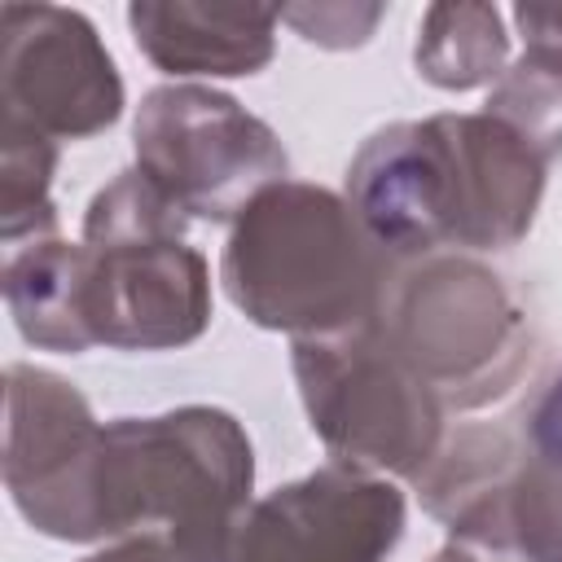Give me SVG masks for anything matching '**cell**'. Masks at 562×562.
Listing matches in <instances>:
<instances>
[{
	"label": "cell",
	"instance_id": "15",
	"mask_svg": "<svg viewBox=\"0 0 562 562\" xmlns=\"http://www.w3.org/2000/svg\"><path fill=\"white\" fill-rule=\"evenodd\" d=\"M53 171H57V140L0 119V233H4V246L22 250L31 241L57 237Z\"/></svg>",
	"mask_w": 562,
	"mask_h": 562
},
{
	"label": "cell",
	"instance_id": "14",
	"mask_svg": "<svg viewBox=\"0 0 562 562\" xmlns=\"http://www.w3.org/2000/svg\"><path fill=\"white\" fill-rule=\"evenodd\" d=\"M413 61L430 88H492L509 70L505 13L496 4H430L417 22Z\"/></svg>",
	"mask_w": 562,
	"mask_h": 562
},
{
	"label": "cell",
	"instance_id": "6",
	"mask_svg": "<svg viewBox=\"0 0 562 562\" xmlns=\"http://www.w3.org/2000/svg\"><path fill=\"white\" fill-rule=\"evenodd\" d=\"M290 369L307 426L334 461L417 483V474L439 457L448 439V408L373 325L294 338Z\"/></svg>",
	"mask_w": 562,
	"mask_h": 562
},
{
	"label": "cell",
	"instance_id": "17",
	"mask_svg": "<svg viewBox=\"0 0 562 562\" xmlns=\"http://www.w3.org/2000/svg\"><path fill=\"white\" fill-rule=\"evenodd\" d=\"M277 13L316 48H360L369 44L386 9L382 4H290Z\"/></svg>",
	"mask_w": 562,
	"mask_h": 562
},
{
	"label": "cell",
	"instance_id": "10",
	"mask_svg": "<svg viewBox=\"0 0 562 562\" xmlns=\"http://www.w3.org/2000/svg\"><path fill=\"white\" fill-rule=\"evenodd\" d=\"M101 426L61 373L26 360L4 369V492L40 536L97 544L92 470Z\"/></svg>",
	"mask_w": 562,
	"mask_h": 562
},
{
	"label": "cell",
	"instance_id": "4",
	"mask_svg": "<svg viewBox=\"0 0 562 562\" xmlns=\"http://www.w3.org/2000/svg\"><path fill=\"white\" fill-rule=\"evenodd\" d=\"M189 215L136 167L83 211V325L92 347L176 351L211 325V268L184 237Z\"/></svg>",
	"mask_w": 562,
	"mask_h": 562
},
{
	"label": "cell",
	"instance_id": "11",
	"mask_svg": "<svg viewBox=\"0 0 562 562\" xmlns=\"http://www.w3.org/2000/svg\"><path fill=\"white\" fill-rule=\"evenodd\" d=\"M123 114V75L97 26L66 4H0V119L88 140Z\"/></svg>",
	"mask_w": 562,
	"mask_h": 562
},
{
	"label": "cell",
	"instance_id": "7",
	"mask_svg": "<svg viewBox=\"0 0 562 562\" xmlns=\"http://www.w3.org/2000/svg\"><path fill=\"white\" fill-rule=\"evenodd\" d=\"M136 171L189 220L233 224L263 189L290 180L281 136L206 83L149 88L132 119Z\"/></svg>",
	"mask_w": 562,
	"mask_h": 562
},
{
	"label": "cell",
	"instance_id": "12",
	"mask_svg": "<svg viewBox=\"0 0 562 562\" xmlns=\"http://www.w3.org/2000/svg\"><path fill=\"white\" fill-rule=\"evenodd\" d=\"M277 9L263 4H198V0H136L127 31L136 48L176 83L259 75L277 53Z\"/></svg>",
	"mask_w": 562,
	"mask_h": 562
},
{
	"label": "cell",
	"instance_id": "16",
	"mask_svg": "<svg viewBox=\"0 0 562 562\" xmlns=\"http://www.w3.org/2000/svg\"><path fill=\"white\" fill-rule=\"evenodd\" d=\"M487 114L505 119L549 162L562 154V70L522 53L487 92Z\"/></svg>",
	"mask_w": 562,
	"mask_h": 562
},
{
	"label": "cell",
	"instance_id": "1",
	"mask_svg": "<svg viewBox=\"0 0 562 562\" xmlns=\"http://www.w3.org/2000/svg\"><path fill=\"white\" fill-rule=\"evenodd\" d=\"M544 180L549 158L505 119L474 110L378 127L347 162L342 198L400 263L518 246L536 224Z\"/></svg>",
	"mask_w": 562,
	"mask_h": 562
},
{
	"label": "cell",
	"instance_id": "8",
	"mask_svg": "<svg viewBox=\"0 0 562 562\" xmlns=\"http://www.w3.org/2000/svg\"><path fill=\"white\" fill-rule=\"evenodd\" d=\"M413 487L452 544L492 562H562V465L531 452L518 426L448 430Z\"/></svg>",
	"mask_w": 562,
	"mask_h": 562
},
{
	"label": "cell",
	"instance_id": "13",
	"mask_svg": "<svg viewBox=\"0 0 562 562\" xmlns=\"http://www.w3.org/2000/svg\"><path fill=\"white\" fill-rule=\"evenodd\" d=\"M4 303L18 334L40 351H92L83 325V246L44 237L9 255Z\"/></svg>",
	"mask_w": 562,
	"mask_h": 562
},
{
	"label": "cell",
	"instance_id": "19",
	"mask_svg": "<svg viewBox=\"0 0 562 562\" xmlns=\"http://www.w3.org/2000/svg\"><path fill=\"white\" fill-rule=\"evenodd\" d=\"M509 18L522 35V53L562 70V4H518Z\"/></svg>",
	"mask_w": 562,
	"mask_h": 562
},
{
	"label": "cell",
	"instance_id": "18",
	"mask_svg": "<svg viewBox=\"0 0 562 562\" xmlns=\"http://www.w3.org/2000/svg\"><path fill=\"white\" fill-rule=\"evenodd\" d=\"M518 435L531 452L562 465V364L536 386V395L518 413Z\"/></svg>",
	"mask_w": 562,
	"mask_h": 562
},
{
	"label": "cell",
	"instance_id": "9",
	"mask_svg": "<svg viewBox=\"0 0 562 562\" xmlns=\"http://www.w3.org/2000/svg\"><path fill=\"white\" fill-rule=\"evenodd\" d=\"M404 492L325 461L263 496H250L189 562H386L404 536Z\"/></svg>",
	"mask_w": 562,
	"mask_h": 562
},
{
	"label": "cell",
	"instance_id": "2",
	"mask_svg": "<svg viewBox=\"0 0 562 562\" xmlns=\"http://www.w3.org/2000/svg\"><path fill=\"white\" fill-rule=\"evenodd\" d=\"M395 259L369 237L351 202L325 184L281 180L228 228L220 281L259 329L290 338L347 334L373 321Z\"/></svg>",
	"mask_w": 562,
	"mask_h": 562
},
{
	"label": "cell",
	"instance_id": "20",
	"mask_svg": "<svg viewBox=\"0 0 562 562\" xmlns=\"http://www.w3.org/2000/svg\"><path fill=\"white\" fill-rule=\"evenodd\" d=\"M83 562H184V553H180L167 536L140 531V536H123V540L101 544V549L88 553Z\"/></svg>",
	"mask_w": 562,
	"mask_h": 562
},
{
	"label": "cell",
	"instance_id": "5",
	"mask_svg": "<svg viewBox=\"0 0 562 562\" xmlns=\"http://www.w3.org/2000/svg\"><path fill=\"white\" fill-rule=\"evenodd\" d=\"M369 325L448 413L505 400L536 351L531 321L505 277L461 250L400 259Z\"/></svg>",
	"mask_w": 562,
	"mask_h": 562
},
{
	"label": "cell",
	"instance_id": "3",
	"mask_svg": "<svg viewBox=\"0 0 562 562\" xmlns=\"http://www.w3.org/2000/svg\"><path fill=\"white\" fill-rule=\"evenodd\" d=\"M255 448L246 426L215 404L101 426L92 470L97 544L158 531L184 562L250 501Z\"/></svg>",
	"mask_w": 562,
	"mask_h": 562
},
{
	"label": "cell",
	"instance_id": "21",
	"mask_svg": "<svg viewBox=\"0 0 562 562\" xmlns=\"http://www.w3.org/2000/svg\"><path fill=\"white\" fill-rule=\"evenodd\" d=\"M430 562H492V558H483V553H474V549H465V544H443Z\"/></svg>",
	"mask_w": 562,
	"mask_h": 562
}]
</instances>
